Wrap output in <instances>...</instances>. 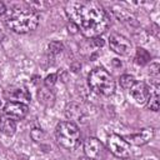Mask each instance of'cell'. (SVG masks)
Instances as JSON below:
<instances>
[{"mask_svg":"<svg viewBox=\"0 0 160 160\" xmlns=\"http://www.w3.org/2000/svg\"><path fill=\"white\" fill-rule=\"evenodd\" d=\"M66 14L85 38H98L110 26V16L96 2H69Z\"/></svg>","mask_w":160,"mask_h":160,"instance_id":"obj_1","label":"cell"},{"mask_svg":"<svg viewBox=\"0 0 160 160\" xmlns=\"http://www.w3.org/2000/svg\"><path fill=\"white\" fill-rule=\"evenodd\" d=\"M39 25V14L32 9L14 10L6 19V26L18 34H26Z\"/></svg>","mask_w":160,"mask_h":160,"instance_id":"obj_2","label":"cell"},{"mask_svg":"<svg viewBox=\"0 0 160 160\" xmlns=\"http://www.w3.org/2000/svg\"><path fill=\"white\" fill-rule=\"evenodd\" d=\"M55 139L62 149L74 150L80 144V130L71 121H60L55 128Z\"/></svg>","mask_w":160,"mask_h":160,"instance_id":"obj_3","label":"cell"},{"mask_svg":"<svg viewBox=\"0 0 160 160\" xmlns=\"http://www.w3.org/2000/svg\"><path fill=\"white\" fill-rule=\"evenodd\" d=\"M88 82L92 91L105 96L111 95L115 90L114 78L104 68H95L94 70H91L88 78Z\"/></svg>","mask_w":160,"mask_h":160,"instance_id":"obj_4","label":"cell"},{"mask_svg":"<svg viewBox=\"0 0 160 160\" xmlns=\"http://www.w3.org/2000/svg\"><path fill=\"white\" fill-rule=\"evenodd\" d=\"M108 149L120 159H129L131 155L130 144L118 134H111L108 138Z\"/></svg>","mask_w":160,"mask_h":160,"instance_id":"obj_5","label":"cell"},{"mask_svg":"<svg viewBox=\"0 0 160 160\" xmlns=\"http://www.w3.org/2000/svg\"><path fill=\"white\" fill-rule=\"evenodd\" d=\"M84 151L90 160H101L105 156V146L96 138H88L84 141Z\"/></svg>","mask_w":160,"mask_h":160,"instance_id":"obj_6","label":"cell"},{"mask_svg":"<svg viewBox=\"0 0 160 160\" xmlns=\"http://www.w3.org/2000/svg\"><path fill=\"white\" fill-rule=\"evenodd\" d=\"M29 112V106L19 101H8L4 106V115L11 118L12 120H22Z\"/></svg>","mask_w":160,"mask_h":160,"instance_id":"obj_7","label":"cell"},{"mask_svg":"<svg viewBox=\"0 0 160 160\" xmlns=\"http://www.w3.org/2000/svg\"><path fill=\"white\" fill-rule=\"evenodd\" d=\"M109 46L110 49L119 54V55H128L131 50V42L129 39L120 34H112L109 38Z\"/></svg>","mask_w":160,"mask_h":160,"instance_id":"obj_8","label":"cell"},{"mask_svg":"<svg viewBox=\"0 0 160 160\" xmlns=\"http://www.w3.org/2000/svg\"><path fill=\"white\" fill-rule=\"evenodd\" d=\"M130 95L138 104H145L150 96V88L144 81H135L130 88Z\"/></svg>","mask_w":160,"mask_h":160,"instance_id":"obj_9","label":"cell"},{"mask_svg":"<svg viewBox=\"0 0 160 160\" xmlns=\"http://www.w3.org/2000/svg\"><path fill=\"white\" fill-rule=\"evenodd\" d=\"M154 138V129L152 128H144L136 134H131L126 138H124L129 144L134 145H145Z\"/></svg>","mask_w":160,"mask_h":160,"instance_id":"obj_10","label":"cell"},{"mask_svg":"<svg viewBox=\"0 0 160 160\" xmlns=\"http://www.w3.org/2000/svg\"><path fill=\"white\" fill-rule=\"evenodd\" d=\"M0 131L6 136L14 135L16 131V121L6 115L0 116Z\"/></svg>","mask_w":160,"mask_h":160,"instance_id":"obj_11","label":"cell"},{"mask_svg":"<svg viewBox=\"0 0 160 160\" xmlns=\"http://www.w3.org/2000/svg\"><path fill=\"white\" fill-rule=\"evenodd\" d=\"M6 95L10 96V99H12V101H19V102H24V101H30V94L28 92L26 89L22 88H15V89H10ZM25 104V102H24Z\"/></svg>","mask_w":160,"mask_h":160,"instance_id":"obj_12","label":"cell"},{"mask_svg":"<svg viewBox=\"0 0 160 160\" xmlns=\"http://www.w3.org/2000/svg\"><path fill=\"white\" fill-rule=\"evenodd\" d=\"M66 116L69 119H72V120H76V119H81L82 118V110L81 108L75 104V102H71L66 106V111H65Z\"/></svg>","mask_w":160,"mask_h":160,"instance_id":"obj_13","label":"cell"},{"mask_svg":"<svg viewBox=\"0 0 160 160\" xmlns=\"http://www.w3.org/2000/svg\"><path fill=\"white\" fill-rule=\"evenodd\" d=\"M150 59H151V56L145 49H142V48H138L136 49V54H135V59H134L136 65L144 66L150 61Z\"/></svg>","mask_w":160,"mask_h":160,"instance_id":"obj_14","label":"cell"},{"mask_svg":"<svg viewBox=\"0 0 160 160\" xmlns=\"http://www.w3.org/2000/svg\"><path fill=\"white\" fill-rule=\"evenodd\" d=\"M54 100H55V96H54V94H52L50 90L41 89V90L39 91V101L42 102L44 105L51 106V105L54 104Z\"/></svg>","mask_w":160,"mask_h":160,"instance_id":"obj_15","label":"cell"},{"mask_svg":"<svg viewBox=\"0 0 160 160\" xmlns=\"http://www.w3.org/2000/svg\"><path fill=\"white\" fill-rule=\"evenodd\" d=\"M158 88H155V91L151 92L150 90V96H149V100H148V108L152 111H159V108H160V100H159V92H158Z\"/></svg>","mask_w":160,"mask_h":160,"instance_id":"obj_16","label":"cell"},{"mask_svg":"<svg viewBox=\"0 0 160 160\" xmlns=\"http://www.w3.org/2000/svg\"><path fill=\"white\" fill-rule=\"evenodd\" d=\"M120 86L122 88V89H130L132 85H134V82H135V79H134V76L132 75H130V74H124V75H121L120 76Z\"/></svg>","mask_w":160,"mask_h":160,"instance_id":"obj_17","label":"cell"},{"mask_svg":"<svg viewBox=\"0 0 160 160\" xmlns=\"http://www.w3.org/2000/svg\"><path fill=\"white\" fill-rule=\"evenodd\" d=\"M49 54H51V55H58V54H60L62 50H64V46H62V44L61 42H59V41H51L50 44H49Z\"/></svg>","mask_w":160,"mask_h":160,"instance_id":"obj_18","label":"cell"},{"mask_svg":"<svg viewBox=\"0 0 160 160\" xmlns=\"http://www.w3.org/2000/svg\"><path fill=\"white\" fill-rule=\"evenodd\" d=\"M30 135H31V138H32L35 141H40V140H42V138L45 136V134H44V131H42L41 129H32Z\"/></svg>","mask_w":160,"mask_h":160,"instance_id":"obj_19","label":"cell"},{"mask_svg":"<svg viewBox=\"0 0 160 160\" xmlns=\"http://www.w3.org/2000/svg\"><path fill=\"white\" fill-rule=\"evenodd\" d=\"M56 79H58V75H56V74H50V75H48V76L45 78V80H44L45 86H46V88H51V86L56 82Z\"/></svg>","mask_w":160,"mask_h":160,"instance_id":"obj_20","label":"cell"},{"mask_svg":"<svg viewBox=\"0 0 160 160\" xmlns=\"http://www.w3.org/2000/svg\"><path fill=\"white\" fill-rule=\"evenodd\" d=\"M150 75L155 78V80L159 79V64H152L150 65Z\"/></svg>","mask_w":160,"mask_h":160,"instance_id":"obj_21","label":"cell"},{"mask_svg":"<svg viewBox=\"0 0 160 160\" xmlns=\"http://www.w3.org/2000/svg\"><path fill=\"white\" fill-rule=\"evenodd\" d=\"M68 30H69L70 34H76V32L79 31V28H78V25H76L75 22L69 21V22H68Z\"/></svg>","mask_w":160,"mask_h":160,"instance_id":"obj_22","label":"cell"},{"mask_svg":"<svg viewBox=\"0 0 160 160\" xmlns=\"http://www.w3.org/2000/svg\"><path fill=\"white\" fill-rule=\"evenodd\" d=\"M92 44L99 48V46H102V45L105 44V41H104L101 38H94V39H92Z\"/></svg>","mask_w":160,"mask_h":160,"instance_id":"obj_23","label":"cell"},{"mask_svg":"<svg viewBox=\"0 0 160 160\" xmlns=\"http://www.w3.org/2000/svg\"><path fill=\"white\" fill-rule=\"evenodd\" d=\"M5 11H6V6H5V4H4V2H1V1H0V15H2Z\"/></svg>","mask_w":160,"mask_h":160,"instance_id":"obj_24","label":"cell"},{"mask_svg":"<svg viewBox=\"0 0 160 160\" xmlns=\"http://www.w3.org/2000/svg\"><path fill=\"white\" fill-rule=\"evenodd\" d=\"M2 40H4V34H2L1 31H0V44L2 42Z\"/></svg>","mask_w":160,"mask_h":160,"instance_id":"obj_25","label":"cell"},{"mask_svg":"<svg viewBox=\"0 0 160 160\" xmlns=\"http://www.w3.org/2000/svg\"><path fill=\"white\" fill-rule=\"evenodd\" d=\"M0 105H1V100H0Z\"/></svg>","mask_w":160,"mask_h":160,"instance_id":"obj_26","label":"cell"},{"mask_svg":"<svg viewBox=\"0 0 160 160\" xmlns=\"http://www.w3.org/2000/svg\"><path fill=\"white\" fill-rule=\"evenodd\" d=\"M148 160H152V159H148Z\"/></svg>","mask_w":160,"mask_h":160,"instance_id":"obj_27","label":"cell"}]
</instances>
